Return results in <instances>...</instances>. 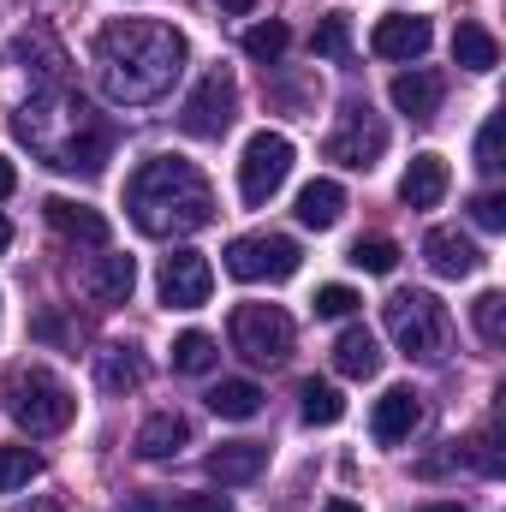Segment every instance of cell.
Returning <instances> with one entry per match:
<instances>
[{"label": "cell", "instance_id": "obj_12", "mask_svg": "<svg viewBox=\"0 0 506 512\" xmlns=\"http://www.w3.org/2000/svg\"><path fill=\"white\" fill-rule=\"evenodd\" d=\"M108 155H114V131L102 126V120H90L78 137H66V143L48 155V167H60V173H78V179H96V173L108 167Z\"/></svg>", "mask_w": 506, "mask_h": 512}, {"label": "cell", "instance_id": "obj_29", "mask_svg": "<svg viewBox=\"0 0 506 512\" xmlns=\"http://www.w3.org/2000/svg\"><path fill=\"white\" fill-rule=\"evenodd\" d=\"M286 42H292V30H286L280 18H268V24H251V30L239 36V48H245L251 60H262V66H274V60L286 54Z\"/></svg>", "mask_w": 506, "mask_h": 512}, {"label": "cell", "instance_id": "obj_16", "mask_svg": "<svg viewBox=\"0 0 506 512\" xmlns=\"http://www.w3.org/2000/svg\"><path fill=\"white\" fill-rule=\"evenodd\" d=\"M417 417H423L417 393H411V387H387L376 399V411H370V435H376L381 447H399V441L417 429Z\"/></svg>", "mask_w": 506, "mask_h": 512}, {"label": "cell", "instance_id": "obj_35", "mask_svg": "<svg viewBox=\"0 0 506 512\" xmlns=\"http://www.w3.org/2000/svg\"><path fill=\"white\" fill-rule=\"evenodd\" d=\"M471 221H477L483 233H501V227H506V197H501V191H483V197H471Z\"/></svg>", "mask_w": 506, "mask_h": 512}, {"label": "cell", "instance_id": "obj_27", "mask_svg": "<svg viewBox=\"0 0 506 512\" xmlns=\"http://www.w3.org/2000/svg\"><path fill=\"white\" fill-rule=\"evenodd\" d=\"M298 399H304L298 411H304V423H310V429H328V423H340V417H346V399H340V387H334V382H304V387H298Z\"/></svg>", "mask_w": 506, "mask_h": 512}, {"label": "cell", "instance_id": "obj_36", "mask_svg": "<svg viewBox=\"0 0 506 512\" xmlns=\"http://www.w3.org/2000/svg\"><path fill=\"white\" fill-rule=\"evenodd\" d=\"M471 465L483 471V477H501V447H495V429H483V435H471Z\"/></svg>", "mask_w": 506, "mask_h": 512}, {"label": "cell", "instance_id": "obj_13", "mask_svg": "<svg viewBox=\"0 0 506 512\" xmlns=\"http://www.w3.org/2000/svg\"><path fill=\"white\" fill-rule=\"evenodd\" d=\"M423 262H429L441 280H465V274L483 268V251H477L459 227H435V233L423 239Z\"/></svg>", "mask_w": 506, "mask_h": 512}, {"label": "cell", "instance_id": "obj_38", "mask_svg": "<svg viewBox=\"0 0 506 512\" xmlns=\"http://www.w3.org/2000/svg\"><path fill=\"white\" fill-rule=\"evenodd\" d=\"M12 191H18V173H12V161L0 155V197H12Z\"/></svg>", "mask_w": 506, "mask_h": 512}, {"label": "cell", "instance_id": "obj_10", "mask_svg": "<svg viewBox=\"0 0 506 512\" xmlns=\"http://www.w3.org/2000/svg\"><path fill=\"white\" fill-rule=\"evenodd\" d=\"M381 149H387V126L370 108H346V126L328 137V161H340V167H376Z\"/></svg>", "mask_w": 506, "mask_h": 512}, {"label": "cell", "instance_id": "obj_4", "mask_svg": "<svg viewBox=\"0 0 506 512\" xmlns=\"http://www.w3.org/2000/svg\"><path fill=\"white\" fill-rule=\"evenodd\" d=\"M381 322H387V334L405 358H435L441 340H447V310H441L435 292H393L381 304Z\"/></svg>", "mask_w": 506, "mask_h": 512}, {"label": "cell", "instance_id": "obj_41", "mask_svg": "<svg viewBox=\"0 0 506 512\" xmlns=\"http://www.w3.org/2000/svg\"><path fill=\"white\" fill-rule=\"evenodd\" d=\"M322 512H364V507H358V501H328Z\"/></svg>", "mask_w": 506, "mask_h": 512}, {"label": "cell", "instance_id": "obj_15", "mask_svg": "<svg viewBox=\"0 0 506 512\" xmlns=\"http://www.w3.org/2000/svg\"><path fill=\"white\" fill-rule=\"evenodd\" d=\"M447 161L435 155V149H423V155H411V167H405V179H399V203L405 209H435L441 197H447Z\"/></svg>", "mask_w": 506, "mask_h": 512}, {"label": "cell", "instance_id": "obj_8", "mask_svg": "<svg viewBox=\"0 0 506 512\" xmlns=\"http://www.w3.org/2000/svg\"><path fill=\"white\" fill-rule=\"evenodd\" d=\"M298 262H304V251L286 233H245V239L227 245V274L233 280H292Z\"/></svg>", "mask_w": 506, "mask_h": 512}, {"label": "cell", "instance_id": "obj_34", "mask_svg": "<svg viewBox=\"0 0 506 512\" xmlns=\"http://www.w3.org/2000/svg\"><path fill=\"white\" fill-rule=\"evenodd\" d=\"M501 137H506V120H501V114H489L483 131H477V167H483V173H501V167H506V161H501Z\"/></svg>", "mask_w": 506, "mask_h": 512}, {"label": "cell", "instance_id": "obj_6", "mask_svg": "<svg viewBox=\"0 0 506 512\" xmlns=\"http://www.w3.org/2000/svg\"><path fill=\"white\" fill-rule=\"evenodd\" d=\"M233 120H239V84H233L227 66H215V72H203L197 90L185 96V108H179V131H185V137H221Z\"/></svg>", "mask_w": 506, "mask_h": 512}, {"label": "cell", "instance_id": "obj_3", "mask_svg": "<svg viewBox=\"0 0 506 512\" xmlns=\"http://www.w3.org/2000/svg\"><path fill=\"white\" fill-rule=\"evenodd\" d=\"M6 417L18 429H30V435H60L78 417V399H72V387L60 382V376H48V370H18L6 382Z\"/></svg>", "mask_w": 506, "mask_h": 512}, {"label": "cell", "instance_id": "obj_25", "mask_svg": "<svg viewBox=\"0 0 506 512\" xmlns=\"http://www.w3.org/2000/svg\"><path fill=\"white\" fill-rule=\"evenodd\" d=\"M209 411H215V417H227V423H245V417H256V411H262V387H256V382H221V387H209Z\"/></svg>", "mask_w": 506, "mask_h": 512}, {"label": "cell", "instance_id": "obj_19", "mask_svg": "<svg viewBox=\"0 0 506 512\" xmlns=\"http://www.w3.org/2000/svg\"><path fill=\"white\" fill-rule=\"evenodd\" d=\"M191 441V423L179 417V411H155V417H143V429H137V459H173L179 447Z\"/></svg>", "mask_w": 506, "mask_h": 512}, {"label": "cell", "instance_id": "obj_21", "mask_svg": "<svg viewBox=\"0 0 506 512\" xmlns=\"http://www.w3.org/2000/svg\"><path fill=\"white\" fill-rule=\"evenodd\" d=\"M84 286H90L96 304H126L131 286H137V262L131 256H96V268L84 274Z\"/></svg>", "mask_w": 506, "mask_h": 512}, {"label": "cell", "instance_id": "obj_17", "mask_svg": "<svg viewBox=\"0 0 506 512\" xmlns=\"http://www.w3.org/2000/svg\"><path fill=\"white\" fill-rule=\"evenodd\" d=\"M262 465H268V447H262V441H227V447L209 453V477H215L221 489H245V483H256Z\"/></svg>", "mask_w": 506, "mask_h": 512}, {"label": "cell", "instance_id": "obj_1", "mask_svg": "<svg viewBox=\"0 0 506 512\" xmlns=\"http://www.w3.org/2000/svg\"><path fill=\"white\" fill-rule=\"evenodd\" d=\"M179 72H185V36L161 18H120L96 36V78L102 96L120 108L161 102Z\"/></svg>", "mask_w": 506, "mask_h": 512}, {"label": "cell", "instance_id": "obj_31", "mask_svg": "<svg viewBox=\"0 0 506 512\" xmlns=\"http://www.w3.org/2000/svg\"><path fill=\"white\" fill-rule=\"evenodd\" d=\"M471 322H477L483 346H506V298H501V292H477V304H471Z\"/></svg>", "mask_w": 506, "mask_h": 512}, {"label": "cell", "instance_id": "obj_5", "mask_svg": "<svg viewBox=\"0 0 506 512\" xmlns=\"http://www.w3.org/2000/svg\"><path fill=\"white\" fill-rule=\"evenodd\" d=\"M227 334H233V352L251 364H280L292 352V316L280 304H239Z\"/></svg>", "mask_w": 506, "mask_h": 512}, {"label": "cell", "instance_id": "obj_23", "mask_svg": "<svg viewBox=\"0 0 506 512\" xmlns=\"http://www.w3.org/2000/svg\"><path fill=\"white\" fill-rule=\"evenodd\" d=\"M453 60H459L465 72H477V78H483V72H495V66H501V42H495L483 24H459V30H453Z\"/></svg>", "mask_w": 506, "mask_h": 512}, {"label": "cell", "instance_id": "obj_11", "mask_svg": "<svg viewBox=\"0 0 506 512\" xmlns=\"http://www.w3.org/2000/svg\"><path fill=\"white\" fill-rule=\"evenodd\" d=\"M429 42H435L429 18H411V12H387V18H376V30H370V48H376L381 60H423Z\"/></svg>", "mask_w": 506, "mask_h": 512}, {"label": "cell", "instance_id": "obj_18", "mask_svg": "<svg viewBox=\"0 0 506 512\" xmlns=\"http://www.w3.org/2000/svg\"><path fill=\"white\" fill-rule=\"evenodd\" d=\"M387 96H393V108H399L405 120H435V108H441V78L423 72V66H411V72L393 78Z\"/></svg>", "mask_w": 506, "mask_h": 512}, {"label": "cell", "instance_id": "obj_30", "mask_svg": "<svg viewBox=\"0 0 506 512\" xmlns=\"http://www.w3.org/2000/svg\"><path fill=\"white\" fill-rule=\"evenodd\" d=\"M310 48H316L322 60H346V54H352V24H346V12H328V18L310 30Z\"/></svg>", "mask_w": 506, "mask_h": 512}, {"label": "cell", "instance_id": "obj_39", "mask_svg": "<svg viewBox=\"0 0 506 512\" xmlns=\"http://www.w3.org/2000/svg\"><path fill=\"white\" fill-rule=\"evenodd\" d=\"M221 12H233V18H245V12H256V0H215Z\"/></svg>", "mask_w": 506, "mask_h": 512}, {"label": "cell", "instance_id": "obj_28", "mask_svg": "<svg viewBox=\"0 0 506 512\" xmlns=\"http://www.w3.org/2000/svg\"><path fill=\"white\" fill-rule=\"evenodd\" d=\"M126 512H233L227 495H137Z\"/></svg>", "mask_w": 506, "mask_h": 512}, {"label": "cell", "instance_id": "obj_2", "mask_svg": "<svg viewBox=\"0 0 506 512\" xmlns=\"http://www.w3.org/2000/svg\"><path fill=\"white\" fill-rule=\"evenodd\" d=\"M126 209L137 233L149 239H185L215 221V191L185 155H149L126 179Z\"/></svg>", "mask_w": 506, "mask_h": 512}, {"label": "cell", "instance_id": "obj_24", "mask_svg": "<svg viewBox=\"0 0 506 512\" xmlns=\"http://www.w3.org/2000/svg\"><path fill=\"white\" fill-rule=\"evenodd\" d=\"M96 382H102V393H131V387L143 382V358L131 346H108L96 358Z\"/></svg>", "mask_w": 506, "mask_h": 512}, {"label": "cell", "instance_id": "obj_9", "mask_svg": "<svg viewBox=\"0 0 506 512\" xmlns=\"http://www.w3.org/2000/svg\"><path fill=\"white\" fill-rule=\"evenodd\" d=\"M155 286H161L167 310H197L215 292V268H209V256H197V251H173V256H161Z\"/></svg>", "mask_w": 506, "mask_h": 512}, {"label": "cell", "instance_id": "obj_43", "mask_svg": "<svg viewBox=\"0 0 506 512\" xmlns=\"http://www.w3.org/2000/svg\"><path fill=\"white\" fill-rule=\"evenodd\" d=\"M423 512H465L459 501H435V507H423Z\"/></svg>", "mask_w": 506, "mask_h": 512}, {"label": "cell", "instance_id": "obj_22", "mask_svg": "<svg viewBox=\"0 0 506 512\" xmlns=\"http://www.w3.org/2000/svg\"><path fill=\"white\" fill-rule=\"evenodd\" d=\"M340 215H346V191H340L334 179H310V185L298 191V221H304V227L328 233Z\"/></svg>", "mask_w": 506, "mask_h": 512}, {"label": "cell", "instance_id": "obj_42", "mask_svg": "<svg viewBox=\"0 0 506 512\" xmlns=\"http://www.w3.org/2000/svg\"><path fill=\"white\" fill-rule=\"evenodd\" d=\"M6 245H12V221L0 215V256H6Z\"/></svg>", "mask_w": 506, "mask_h": 512}, {"label": "cell", "instance_id": "obj_14", "mask_svg": "<svg viewBox=\"0 0 506 512\" xmlns=\"http://www.w3.org/2000/svg\"><path fill=\"white\" fill-rule=\"evenodd\" d=\"M42 215H48V227H54L60 239H72V245H108V215H102V209H90V203L48 197V203H42Z\"/></svg>", "mask_w": 506, "mask_h": 512}, {"label": "cell", "instance_id": "obj_40", "mask_svg": "<svg viewBox=\"0 0 506 512\" xmlns=\"http://www.w3.org/2000/svg\"><path fill=\"white\" fill-rule=\"evenodd\" d=\"M18 512H66V507H60V501H54V495H36V501H30V507H18Z\"/></svg>", "mask_w": 506, "mask_h": 512}, {"label": "cell", "instance_id": "obj_33", "mask_svg": "<svg viewBox=\"0 0 506 512\" xmlns=\"http://www.w3.org/2000/svg\"><path fill=\"white\" fill-rule=\"evenodd\" d=\"M346 262L364 268V274H393V268H399V245H393V239H358Z\"/></svg>", "mask_w": 506, "mask_h": 512}, {"label": "cell", "instance_id": "obj_26", "mask_svg": "<svg viewBox=\"0 0 506 512\" xmlns=\"http://www.w3.org/2000/svg\"><path fill=\"white\" fill-rule=\"evenodd\" d=\"M215 364H221V346H215L203 328H191V334L173 340V370H179V376H209Z\"/></svg>", "mask_w": 506, "mask_h": 512}, {"label": "cell", "instance_id": "obj_20", "mask_svg": "<svg viewBox=\"0 0 506 512\" xmlns=\"http://www.w3.org/2000/svg\"><path fill=\"white\" fill-rule=\"evenodd\" d=\"M334 370L340 376H352V382H370L381 370V346L370 328H346L340 340H334Z\"/></svg>", "mask_w": 506, "mask_h": 512}, {"label": "cell", "instance_id": "obj_32", "mask_svg": "<svg viewBox=\"0 0 506 512\" xmlns=\"http://www.w3.org/2000/svg\"><path fill=\"white\" fill-rule=\"evenodd\" d=\"M36 471H42V459H36L30 447H0V495L24 489V483H30Z\"/></svg>", "mask_w": 506, "mask_h": 512}, {"label": "cell", "instance_id": "obj_37", "mask_svg": "<svg viewBox=\"0 0 506 512\" xmlns=\"http://www.w3.org/2000/svg\"><path fill=\"white\" fill-rule=\"evenodd\" d=\"M358 310V292L352 286H322L316 292V316H352Z\"/></svg>", "mask_w": 506, "mask_h": 512}, {"label": "cell", "instance_id": "obj_7", "mask_svg": "<svg viewBox=\"0 0 506 512\" xmlns=\"http://www.w3.org/2000/svg\"><path fill=\"white\" fill-rule=\"evenodd\" d=\"M286 173H292V137H280V131H256L251 143H245V155H239V197L262 209L280 185H286Z\"/></svg>", "mask_w": 506, "mask_h": 512}]
</instances>
